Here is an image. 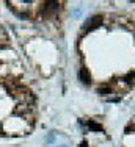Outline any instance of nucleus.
<instances>
[{"instance_id": "5", "label": "nucleus", "mask_w": 135, "mask_h": 147, "mask_svg": "<svg viewBox=\"0 0 135 147\" xmlns=\"http://www.w3.org/2000/svg\"><path fill=\"white\" fill-rule=\"evenodd\" d=\"M80 147H86V144H85V142H83V144H82V146H80Z\"/></svg>"}, {"instance_id": "1", "label": "nucleus", "mask_w": 135, "mask_h": 147, "mask_svg": "<svg viewBox=\"0 0 135 147\" xmlns=\"http://www.w3.org/2000/svg\"><path fill=\"white\" fill-rule=\"evenodd\" d=\"M78 77H80V80L83 81V83H86V84L91 81L90 74H88V71H86V69H80V72H78Z\"/></svg>"}, {"instance_id": "4", "label": "nucleus", "mask_w": 135, "mask_h": 147, "mask_svg": "<svg viewBox=\"0 0 135 147\" xmlns=\"http://www.w3.org/2000/svg\"><path fill=\"white\" fill-rule=\"evenodd\" d=\"M99 92L102 94V96H105V94H110V89H108V88H100Z\"/></svg>"}, {"instance_id": "2", "label": "nucleus", "mask_w": 135, "mask_h": 147, "mask_svg": "<svg viewBox=\"0 0 135 147\" xmlns=\"http://www.w3.org/2000/svg\"><path fill=\"white\" fill-rule=\"evenodd\" d=\"M99 22H100V17H93V19H91V20H90V22H88V24L83 27V30H85V31L91 30V28H93V27H96V25L99 24Z\"/></svg>"}, {"instance_id": "3", "label": "nucleus", "mask_w": 135, "mask_h": 147, "mask_svg": "<svg viewBox=\"0 0 135 147\" xmlns=\"http://www.w3.org/2000/svg\"><path fill=\"white\" fill-rule=\"evenodd\" d=\"M88 127H90L91 130H99V131H102V127H100L99 124H96V122H93V121L88 122Z\"/></svg>"}]
</instances>
